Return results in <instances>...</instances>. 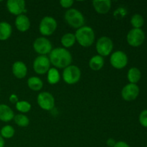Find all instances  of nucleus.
Returning <instances> with one entry per match:
<instances>
[{
  "mask_svg": "<svg viewBox=\"0 0 147 147\" xmlns=\"http://www.w3.org/2000/svg\"><path fill=\"white\" fill-rule=\"evenodd\" d=\"M65 20L70 26L79 29L84 26L85 18L83 14L76 9H70L65 14Z\"/></svg>",
  "mask_w": 147,
  "mask_h": 147,
  "instance_id": "3",
  "label": "nucleus"
},
{
  "mask_svg": "<svg viewBox=\"0 0 147 147\" xmlns=\"http://www.w3.org/2000/svg\"><path fill=\"white\" fill-rule=\"evenodd\" d=\"M140 89L136 84L129 83L123 88L121 90V96L123 100L131 101L137 98L139 95Z\"/></svg>",
  "mask_w": 147,
  "mask_h": 147,
  "instance_id": "13",
  "label": "nucleus"
},
{
  "mask_svg": "<svg viewBox=\"0 0 147 147\" xmlns=\"http://www.w3.org/2000/svg\"><path fill=\"white\" fill-rule=\"evenodd\" d=\"M60 42H61L62 45L64 46V47L65 49L73 47L76 42V36H75V34L71 32L65 33L61 37Z\"/></svg>",
  "mask_w": 147,
  "mask_h": 147,
  "instance_id": "22",
  "label": "nucleus"
},
{
  "mask_svg": "<svg viewBox=\"0 0 147 147\" xmlns=\"http://www.w3.org/2000/svg\"><path fill=\"white\" fill-rule=\"evenodd\" d=\"M80 77L81 71L78 66L70 65L63 70V79L67 84H76L80 80Z\"/></svg>",
  "mask_w": 147,
  "mask_h": 147,
  "instance_id": "4",
  "label": "nucleus"
},
{
  "mask_svg": "<svg viewBox=\"0 0 147 147\" xmlns=\"http://www.w3.org/2000/svg\"><path fill=\"white\" fill-rule=\"evenodd\" d=\"M128 61L129 60H128L127 55L121 50L114 52L110 57L111 65L114 68L119 70L124 68L127 65Z\"/></svg>",
  "mask_w": 147,
  "mask_h": 147,
  "instance_id": "11",
  "label": "nucleus"
},
{
  "mask_svg": "<svg viewBox=\"0 0 147 147\" xmlns=\"http://www.w3.org/2000/svg\"><path fill=\"white\" fill-rule=\"evenodd\" d=\"M0 134H1V136L3 139H11L14 136L15 130L10 125H6L1 128Z\"/></svg>",
  "mask_w": 147,
  "mask_h": 147,
  "instance_id": "25",
  "label": "nucleus"
},
{
  "mask_svg": "<svg viewBox=\"0 0 147 147\" xmlns=\"http://www.w3.org/2000/svg\"><path fill=\"white\" fill-rule=\"evenodd\" d=\"M126 40L128 44L131 47H139L144 42L145 33L142 29L133 28L128 32Z\"/></svg>",
  "mask_w": 147,
  "mask_h": 147,
  "instance_id": "7",
  "label": "nucleus"
},
{
  "mask_svg": "<svg viewBox=\"0 0 147 147\" xmlns=\"http://www.w3.org/2000/svg\"><path fill=\"white\" fill-rule=\"evenodd\" d=\"M146 147H147V146H146Z\"/></svg>",
  "mask_w": 147,
  "mask_h": 147,
  "instance_id": "34",
  "label": "nucleus"
},
{
  "mask_svg": "<svg viewBox=\"0 0 147 147\" xmlns=\"http://www.w3.org/2000/svg\"><path fill=\"white\" fill-rule=\"evenodd\" d=\"M12 73L17 78L22 79L27 74V67L25 63L22 61H16L12 65Z\"/></svg>",
  "mask_w": 147,
  "mask_h": 147,
  "instance_id": "15",
  "label": "nucleus"
},
{
  "mask_svg": "<svg viewBox=\"0 0 147 147\" xmlns=\"http://www.w3.org/2000/svg\"><path fill=\"white\" fill-rule=\"evenodd\" d=\"M113 147H131L126 142H123V141H120V142H116V144L114 145Z\"/></svg>",
  "mask_w": 147,
  "mask_h": 147,
  "instance_id": "30",
  "label": "nucleus"
},
{
  "mask_svg": "<svg viewBox=\"0 0 147 147\" xmlns=\"http://www.w3.org/2000/svg\"><path fill=\"white\" fill-rule=\"evenodd\" d=\"M14 113L12 109L6 104H0V121L9 122L14 119Z\"/></svg>",
  "mask_w": 147,
  "mask_h": 147,
  "instance_id": "17",
  "label": "nucleus"
},
{
  "mask_svg": "<svg viewBox=\"0 0 147 147\" xmlns=\"http://www.w3.org/2000/svg\"><path fill=\"white\" fill-rule=\"evenodd\" d=\"M76 41L84 47H88L95 41V32L93 29L88 26H83L76 32Z\"/></svg>",
  "mask_w": 147,
  "mask_h": 147,
  "instance_id": "2",
  "label": "nucleus"
},
{
  "mask_svg": "<svg viewBox=\"0 0 147 147\" xmlns=\"http://www.w3.org/2000/svg\"><path fill=\"white\" fill-rule=\"evenodd\" d=\"M116 141L113 139H112V138H110V139H109L106 141V144H107V146H109V147H113L114 145L116 144Z\"/></svg>",
  "mask_w": 147,
  "mask_h": 147,
  "instance_id": "32",
  "label": "nucleus"
},
{
  "mask_svg": "<svg viewBox=\"0 0 147 147\" xmlns=\"http://www.w3.org/2000/svg\"><path fill=\"white\" fill-rule=\"evenodd\" d=\"M93 6L95 11L100 14H106L111 8V1L110 0H94Z\"/></svg>",
  "mask_w": 147,
  "mask_h": 147,
  "instance_id": "14",
  "label": "nucleus"
},
{
  "mask_svg": "<svg viewBox=\"0 0 147 147\" xmlns=\"http://www.w3.org/2000/svg\"><path fill=\"white\" fill-rule=\"evenodd\" d=\"M50 68V59L46 55H39L33 62V69L39 75H44Z\"/></svg>",
  "mask_w": 147,
  "mask_h": 147,
  "instance_id": "9",
  "label": "nucleus"
},
{
  "mask_svg": "<svg viewBox=\"0 0 147 147\" xmlns=\"http://www.w3.org/2000/svg\"><path fill=\"white\" fill-rule=\"evenodd\" d=\"M50 63L57 68H65L70 65L73 61L72 55L64 47L53 49L49 54Z\"/></svg>",
  "mask_w": 147,
  "mask_h": 147,
  "instance_id": "1",
  "label": "nucleus"
},
{
  "mask_svg": "<svg viewBox=\"0 0 147 147\" xmlns=\"http://www.w3.org/2000/svg\"><path fill=\"white\" fill-rule=\"evenodd\" d=\"M74 4V1L73 0H61L60 1V4L62 7L65 9H69Z\"/></svg>",
  "mask_w": 147,
  "mask_h": 147,
  "instance_id": "29",
  "label": "nucleus"
},
{
  "mask_svg": "<svg viewBox=\"0 0 147 147\" xmlns=\"http://www.w3.org/2000/svg\"><path fill=\"white\" fill-rule=\"evenodd\" d=\"M14 123L20 127H27L30 124V119L25 115L20 113L17 114L14 117Z\"/></svg>",
  "mask_w": 147,
  "mask_h": 147,
  "instance_id": "24",
  "label": "nucleus"
},
{
  "mask_svg": "<svg viewBox=\"0 0 147 147\" xmlns=\"http://www.w3.org/2000/svg\"><path fill=\"white\" fill-rule=\"evenodd\" d=\"M144 24V20L141 14H136L132 16L131 19V24L134 28L141 29V27H143Z\"/></svg>",
  "mask_w": 147,
  "mask_h": 147,
  "instance_id": "26",
  "label": "nucleus"
},
{
  "mask_svg": "<svg viewBox=\"0 0 147 147\" xmlns=\"http://www.w3.org/2000/svg\"><path fill=\"white\" fill-rule=\"evenodd\" d=\"M33 48L40 55H46L47 54H50L52 51L53 46L48 39L45 37H40L34 41Z\"/></svg>",
  "mask_w": 147,
  "mask_h": 147,
  "instance_id": "8",
  "label": "nucleus"
},
{
  "mask_svg": "<svg viewBox=\"0 0 147 147\" xmlns=\"http://www.w3.org/2000/svg\"><path fill=\"white\" fill-rule=\"evenodd\" d=\"M96 51L99 55L102 57H106L109 55L113 51V42L112 40L106 36L100 37L96 42Z\"/></svg>",
  "mask_w": 147,
  "mask_h": 147,
  "instance_id": "6",
  "label": "nucleus"
},
{
  "mask_svg": "<svg viewBox=\"0 0 147 147\" xmlns=\"http://www.w3.org/2000/svg\"><path fill=\"white\" fill-rule=\"evenodd\" d=\"M7 8L10 14L17 15V17L24 14L27 11L24 0H8L7 1Z\"/></svg>",
  "mask_w": 147,
  "mask_h": 147,
  "instance_id": "12",
  "label": "nucleus"
},
{
  "mask_svg": "<svg viewBox=\"0 0 147 147\" xmlns=\"http://www.w3.org/2000/svg\"><path fill=\"white\" fill-rule=\"evenodd\" d=\"M139 123L143 127L147 128V109L142 111L139 115Z\"/></svg>",
  "mask_w": 147,
  "mask_h": 147,
  "instance_id": "28",
  "label": "nucleus"
},
{
  "mask_svg": "<svg viewBox=\"0 0 147 147\" xmlns=\"http://www.w3.org/2000/svg\"><path fill=\"white\" fill-rule=\"evenodd\" d=\"M16 27L17 30L22 32L27 31L30 27V20L29 17L25 14H21L16 17L15 20Z\"/></svg>",
  "mask_w": 147,
  "mask_h": 147,
  "instance_id": "16",
  "label": "nucleus"
},
{
  "mask_svg": "<svg viewBox=\"0 0 147 147\" xmlns=\"http://www.w3.org/2000/svg\"><path fill=\"white\" fill-rule=\"evenodd\" d=\"M5 145V142H4V139L0 135V147H4Z\"/></svg>",
  "mask_w": 147,
  "mask_h": 147,
  "instance_id": "33",
  "label": "nucleus"
},
{
  "mask_svg": "<svg viewBox=\"0 0 147 147\" xmlns=\"http://www.w3.org/2000/svg\"><path fill=\"white\" fill-rule=\"evenodd\" d=\"M9 101L11 102V103H15V104L19 101L18 97H17V95L15 94H11V96H9Z\"/></svg>",
  "mask_w": 147,
  "mask_h": 147,
  "instance_id": "31",
  "label": "nucleus"
},
{
  "mask_svg": "<svg viewBox=\"0 0 147 147\" xmlns=\"http://www.w3.org/2000/svg\"><path fill=\"white\" fill-rule=\"evenodd\" d=\"M142 78V73L140 70L136 67H131L127 73V78L129 80V83L136 84Z\"/></svg>",
  "mask_w": 147,
  "mask_h": 147,
  "instance_id": "20",
  "label": "nucleus"
},
{
  "mask_svg": "<svg viewBox=\"0 0 147 147\" xmlns=\"http://www.w3.org/2000/svg\"><path fill=\"white\" fill-rule=\"evenodd\" d=\"M27 86L31 90L34 91H39L43 87V82L40 78L33 76L27 80Z\"/></svg>",
  "mask_w": 147,
  "mask_h": 147,
  "instance_id": "21",
  "label": "nucleus"
},
{
  "mask_svg": "<svg viewBox=\"0 0 147 147\" xmlns=\"http://www.w3.org/2000/svg\"><path fill=\"white\" fill-rule=\"evenodd\" d=\"M15 107L18 111L21 112L22 113H25L30 111L32 109V106L28 101L26 100H21L18 101L15 105Z\"/></svg>",
  "mask_w": 147,
  "mask_h": 147,
  "instance_id": "27",
  "label": "nucleus"
},
{
  "mask_svg": "<svg viewBox=\"0 0 147 147\" xmlns=\"http://www.w3.org/2000/svg\"><path fill=\"white\" fill-rule=\"evenodd\" d=\"M37 100L39 106L43 110L51 111L54 109L55 100L53 95L49 92L45 91L39 93Z\"/></svg>",
  "mask_w": 147,
  "mask_h": 147,
  "instance_id": "10",
  "label": "nucleus"
},
{
  "mask_svg": "<svg viewBox=\"0 0 147 147\" xmlns=\"http://www.w3.org/2000/svg\"><path fill=\"white\" fill-rule=\"evenodd\" d=\"M60 80V74L57 69L55 67L50 68L47 72V82L51 85H55Z\"/></svg>",
  "mask_w": 147,
  "mask_h": 147,
  "instance_id": "23",
  "label": "nucleus"
},
{
  "mask_svg": "<svg viewBox=\"0 0 147 147\" xmlns=\"http://www.w3.org/2000/svg\"><path fill=\"white\" fill-rule=\"evenodd\" d=\"M104 58L102 56L97 55H94L90 58L89 60V67L91 70H94V71H98L104 65Z\"/></svg>",
  "mask_w": 147,
  "mask_h": 147,
  "instance_id": "19",
  "label": "nucleus"
},
{
  "mask_svg": "<svg viewBox=\"0 0 147 147\" xmlns=\"http://www.w3.org/2000/svg\"><path fill=\"white\" fill-rule=\"evenodd\" d=\"M57 27V23L55 19L46 16L42 19L39 25V30L43 36H50L55 32Z\"/></svg>",
  "mask_w": 147,
  "mask_h": 147,
  "instance_id": "5",
  "label": "nucleus"
},
{
  "mask_svg": "<svg viewBox=\"0 0 147 147\" xmlns=\"http://www.w3.org/2000/svg\"><path fill=\"white\" fill-rule=\"evenodd\" d=\"M12 33V27L7 22H0V40H8Z\"/></svg>",
  "mask_w": 147,
  "mask_h": 147,
  "instance_id": "18",
  "label": "nucleus"
}]
</instances>
